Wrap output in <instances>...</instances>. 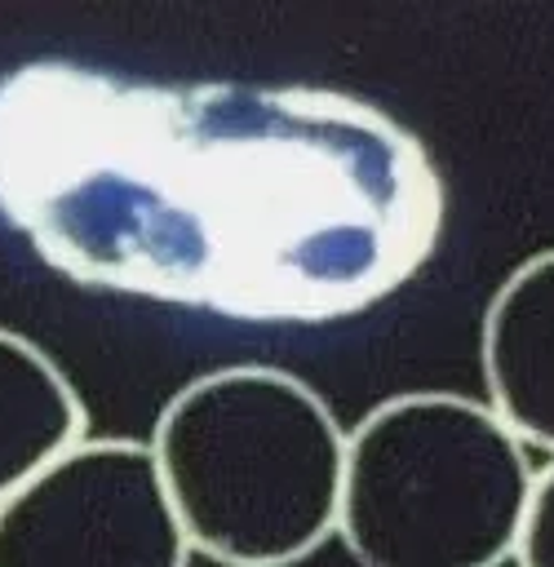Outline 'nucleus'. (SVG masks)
I'll return each mask as SVG.
<instances>
[{
    "mask_svg": "<svg viewBox=\"0 0 554 567\" xmlns=\"http://www.w3.org/2000/svg\"><path fill=\"white\" fill-rule=\"evenodd\" d=\"M89 408L62 363L18 328L0 323V501L80 443Z\"/></svg>",
    "mask_w": 554,
    "mask_h": 567,
    "instance_id": "423d86ee",
    "label": "nucleus"
},
{
    "mask_svg": "<svg viewBox=\"0 0 554 567\" xmlns=\"http://www.w3.org/2000/svg\"><path fill=\"white\" fill-rule=\"evenodd\" d=\"M479 372L492 416L554 456V244L527 252L488 297Z\"/></svg>",
    "mask_w": 554,
    "mask_h": 567,
    "instance_id": "39448f33",
    "label": "nucleus"
},
{
    "mask_svg": "<svg viewBox=\"0 0 554 567\" xmlns=\"http://www.w3.org/2000/svg\"><path fill=\"white\" fill-rule=\"evenodd\" d=\"M514 563L519 567H554V461L532 478V496H527V514H523V527H519Z\"/></svg>",
    "mask_w": 554,
    "mask_h": 567,
    "instance_id": "0eeeda50",
    "label": "nucleus"
},
{
    "mask_svg": "<svg viewBox=\"0 0 554 567\" xmlns=\"http://www.w3.org/2000/svg\"><path fill=\"white\" fill-rule=\"evenodd\" d=\"M532 478L483 399L399 390L346 430L332 536L359 567H505Z\"/></svg>",
    "mask_w": 554,
    "mask_h": 567,
    "instance_id": "7ed1b4c3",
    "label": "nucleus"
},
{
    "mask_svg": "<svg viewBox=\"0 0 554 567\" xmlns=\"http://www.w3.org/2000/svg\"><path fill=\"white\" fill-rule=\"evenodd\" d=\"M146 447L191 554L293 567L337 532L346 425L288 368L226 363L191 377Z\"/></svg>",
    "mask_w": 554,
    "mask_h": 567,
    "instance_id": "f03ea898",
    "label": "nucleus"
},
{
    "mask_svg": "<svg viewBox=\"0 0 554 567\" xmlns=\"http://www.w3.org/2000/svg\"><path fill=\"white\" fill-rule=\"evenodd\" d=\"M0 213L89 284L248 323H332L439 248L425 142L319 84L27 62L0 80Z\"/></svg>",
    "mask_w": 554,
    "mask_h": 567,
    "instance_id": "f257e3e1",
    "label": "nucleus"
},
{
    "mask_svg": "<svg viewBox=\"0 0 554 567\" xmlns=\"http://www.w3.org/2000/svg\"><path fill=\"white\" fill-rule=\"evenodd\" d=\"M151 447L124 434L71 443L0 501V567H186Z\"/></svg>",
    "mask_w": 554,
    "mask_h": 567,
    "instance_id": "20e7f679",
    "label": "nucleus"
}]
</instances>
